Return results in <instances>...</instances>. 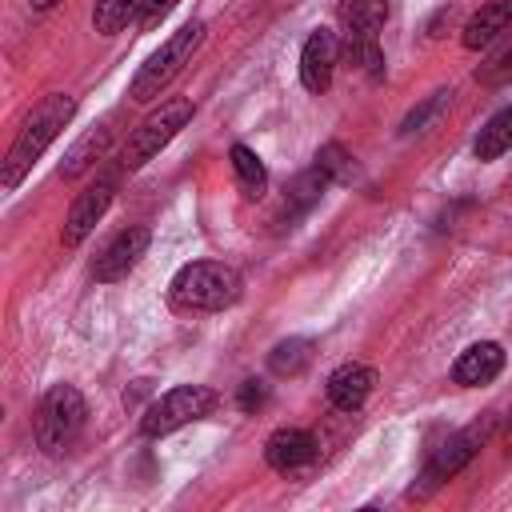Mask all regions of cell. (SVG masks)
Returning a JSON list of instances; mask_svg holds the SVG:
<instances>
[{
  "mask_svg": "<svg viewBox=\"0 0 512 512\" xmlns=\"http://www.w3.org/2000/svg\"><path fill=\"white\" fill-rule=\"evenodd\" d=\"M344 52H348V60H352V64H360L372 80H380V76H384V52H380L376 36H348V40H344Z\"/></svg>",
  "mask_w": 512,
  "mask_h": 512,
  "instance_id": "obj_22",
  "label": "cell"
},
{
  "mask_svg": "<svg viewBox=\"0 0 512 512\" xmlns=\"http://www.w3.org/2000/svg\"><path fill=\"white\" fill-rule=\"evenodd\" d=\"M508 148H512V108H500V112L476 132L472 152H476V160H496V156H504Z\"/></svg>",
  "mask_w": 512,
  "mask_h": 512,
  "instance_id": "obj_18",
  "label": "cell"
},
{
  "mask_svg": "<svg viewBox=\"0 0 512 512\" xmlns=\"http://www.w3.org/2000/svg\"><path fill=\"white\" fill-rule=\"evenodd\" d=\"M72 112H76V100H72L68 92H48V96L24 116L16 140H12L8 156H4V168H0L4 192L20 188V180L32 172V164H36V160L48 152V144L64 132V124L72 120Z\"/></svg>",
  "mask_w": 512,
  "mask_h": 512,
  "instance_id": "obj_1",
  "label": "cell"
},
{
  "mask_svg": "<svg viewBox=\"0 0 512 512\" xmlns=\"http://www.w3.org/2000/svg\"><path fill=\"white\" fill-rule=\"evenodd\" d=\"M384 16H388V0H344L340 4V20L348 36H376L384 28Z\"/></svg>",
  "mask_w": 512,
  "mask_h": 512,
  "instance_id": "obj_17",
  "label": "cell"
},
{
  "mask_svg": "<svg viewBox=\"0 0 512 512\" xmlns=\"http://www.w3.org/2000/svg\"><path fill=\"white\" fill-rule=\"evenodd\" d=\"M220 404V396L204 384H180V388H168L140 420V432L144 436H168L192 420H204L212 408Z\"/></svg>",
  "mask_w": 512,
  "mask_h": 512,
  "instance_id": "obj_6",
  "label": "cell"
},
{
  "mask_svg": "<svg viewBox=\"0 0 512 512\" xmlns=\"http://www.w3.org/2000/svg\"><path fill=\"white\" fill-rule=\"evenodd\" d=\"M448 100H452V88H436L432 96H424L408 116H404V124H400V136H412V132H420L428 120H436L444 108H448Z\"/></svg>",
  "mask_w": 512,
  "mask_h": 512,
  "instance_id": "obj_23",
  "label": "cell"
},
{
  "mask_svg": "<svg viewBox=\"0 0 512 512\" xmlns=\"http://www.w3.org/2000/svg\"><path fill=\"white\" fill-rule=\"evenodd\" d=\"M316 164L332 176V184H348V180L356 176V164H352V156H348L340 144H324V148L316 152Z\"/></svg>",
  "mask_w": 512,
  "mask_h": 512,
  "instance_id": "obj_24",
  "label": "cell"
},
{
  "mask_svg": "<svg viewBox=\"0 0 512 512\" xmlns=\"http://www.w3.org/2000/svg\"><path fill=\"white\" fill-rule=\"evenodd\" d=\"M140 4H144V0H96V8H92V28H96L100 36H116L128 20L140 16Z\"/></svg>",
  "mask_w": 512,
  "mask_h": 512,
  "instance_id": "obj_21",
  "label": "cell"
},
{
  "mask_svg": "<svg viewBox=\"0 0 512 512\" xmlns=\"http://www.w3.org/2000/svg\"><path fill=\"white\" fill-rule=\"evenodd\" d=\"M52 4H56V0H32V8H40V12H44V8H52Z\"/></svg>",
  "mask_w": 512,
  "mask_h": 512,
  "instance_id": "obj_29",
  "label": "cell"
},
{
  "mask_svg": "<svg viewBox=\"0 0 512 512\" xmlns=\"http://www.w3.org/2000/svg\"><path fill=\"white\" fill-rule=\"evenodd\" d=\"M84 420H88L84 396L72 384H52L36 408V444L48 456H60L76 444V436L84 432Z\"/></svg>",
  "mask_w": 512,
  "mask_h": 512,
  "instance_id": "obj_4",
  "label": "cell"
},
{
  "mask_svg": "<svg viewBox=\"0 0 512 512\" xmlns=\"http://www.w3.org/2000/svg\"><path fill=\"white\" fill-rule=\"evenodd\" d=\"M504 372V348L496 340H480V344H468L456 364H452V380L460 388H480L488 380H496Z\"/></svg>",
  "mask_w": 512,
  "mask_h": 512,
  "instance_id": "obj_11",
  "label": "cell"
},
{
  "mask_svg": "<svg viewBox=\"0 0 512 512\" xmlns=\"http://www.w3.org/2000/svg\"><path fill=\"white\" fill-rule=\"evenodd\" d=\"M108 140H112V124L104 120V124H96V128H88L68 152H64V160H60V176H68V180H76L80 172H88L104 152H108Z\"/></svg>",
  "mask_w": 512,
  "mask_h": 512,
  "instance_id": "obj_15",
  "label": "cell"
},
{
  "mask_svg": "<svg viewBox=\"0 0 512 512\" xmlns=\"http://www.w3.org/2000/svg\"><path fill=\"white\" fill-rule=\"evenodd\" d=\"M244 292V280L232 264H220V260H192L184 264L172 284H168V296L176 308L184 312H220V308H232Z\"/></svg>",
  "mask_w": 512,
  "mask_h": 512,
  "instance_id": "obj_2",
  "label": "cell"
},
{
  "mask_svg": "<svg viewBox=\"0 0 512 512\" xmlns=\"http://www.w3.org/2000/svg\"><path fill=\"white\" fill-rule=\"evenodd\" d=\"M176 4H180V0H144V4H140V24H144V28H152V24H156V20H164Z\"/></svg>",
  "mask_w": 512,
  "mask_h": 512,
  "instance_id": "obj_27",
  "label": "cell"
},
{
  "mask_svg": "<svg viewBox=\"0 0 512 512\" xmlns=\"http://www.w3.org/2000/svg\"><path fill=\"white\" fill-rule=\"evenodd\" d=\"M316 344L312 340H304V336H288V340H280L272 352H268V368L276 372V376H300L308 364H312V352Z\"/></svg>",
  "mask_w": 512,
  "mask_h": 512,
  "instance_id": "obj_20",
  "label": "cell"
},
{
  "mask_svg": "<svg viewBox=\"0 0 512 512\" xmlns=\"http://www.w3.org/2000/svg\"><path fill=\"white\" fill-rule=\"evenodd\" d=\"M112 196H116V176H96L84 192H76V200H72V208H68V216H64V232H60V240H64L68 248L84 244V240L92 236V228L104 220Z\"/></svg>",
  "mask_w": 512,
  "mask_h": 512,
  "instance_id": "obj_8",
  "label": "cell"
},
{
  "mask_svg": "<svg viewBox=\"0 0 512 512\" xmlns=\"http://www.w3.org/2000/svg\"><path fill=\"white\" fill-rule=\"evenodd\" d=\"M148 252V228H124V232H116L108 244H104V252L92 260V276L100 280V284H112V280H124L136 264H140V256Z\"/></svg>",
  "mask_w": 512,
  "mask_h": 512,
  "instance_id": "obj_9",
  "label": "cell"
},
{
  "mask_svg": "<svg viewBox=\"0 0 512 512\" xmlns=\"http://www.w3.org/2000/svg\"><path fill=\"white\" fill-rule=\"evenodd\" d=\"M328 400L340 408V412H356L368 396H372V388H376V372L368 368V364H356V360H348V364H340L332 376H328Z\"/></svg>",
  "mask_w": 512,
  "mask_h": 512,
  "instance_id": "obj_12",
  "label": "cell"
},
{
  "mask_svg": "<svg viewBox=\"0 0 512 512\" xmlns=\"http://www.w3.org/2000/svg\"><path fill=\"white\" fill-rule=\"evenodd\" d=\"M332 184V176L320 168V164H312V168H304L292 184H288V196H284V216L288 220H296V216H304L320 196H324V188Z\"/></svg>",
  "mask_w": 512,
  "mask_h": 512,
  "instance_id": "obj_16",
  "label": "cell"
},
{
  "mask_svg": "<svg viewBox=\"0 0 512 512\" xmlns=\"http://www.w3.org/2000/svg\"><path fill=\"white\" fill-rule=\"evenodd\" d=\"M204 20H188V24H180L140 68H136V76H132V84H128V96L132 100H156L180 72H184V64H192V56H196V48L204 44Z\"/></svg>",
  "mask_w": 512,
  "mask_h": 512,
  "instance_id": "obj_3",
  "label": "cell"
},
{
  "mask_svg": "<svg viewBox=\"0 0 512 512\" xmlns=\"http://www.w3.org/2000/svg\"><path fill=\"white\" fill-rule=\"evenodd\" d=\"M488 432H492V416H484V420H476V424H468V428H460L456 436H448L440 448H432V456H428V464H424V488H436V484H444V480H452L480 448H484V440H488Z\"/></svg>",
  "mask_w": 512,
  "mask_h": 512,
  "instance_id": "obj_7",
  "label": "cell"
},
{
  "mask_svg": "<svg viewBox=\"0 0 512 512\" xmlns=\"http://www.w3.org/2000/svg\"><path fill=\"white\" fill-rule=\"evenodd\" d=\"M232 172H236V180H240V192L248 196V200H256V196H264V188H268V172H264V160L248 148V144H232Z\"/></svg>",
  "mask_w": 512,
  "mask_h": 512,
  "instance_id": "obj_19",
  "label": "cell"
},
{
  "mask_svg": "<svg viewBox=\"0 0 512 512\" xmlns=\"http://www.w3.org/2000/svg\"><path fill=\"white\" fill-rule=\"evenodd\" d=\"M188 120H192V100H188V96L160 100V108H152V112L132 128V136H128V144H124L120 164H124L128 172L144 168L160 148H168V144H172V136H176Z\"/></svg>",
  "mask_w": 512,
  "mask_h": 512,
  "instance_id": "obj_5",
  "label": "cell"
},
{
  "mask_svg": "<svg viewBox=\"0 0 512 512\" xmlns=\"http://www.w3.org/2000/svg\"><path fill=\"white\" fill-rule=\"evenodd\" d=\"M504 444H508V456H512V420H508V432H504Z\"/></svg>",
  "mask_w": 512,
  "mask_h": 512,
  "instance_id": "obj_28",
  "label": "cell"
},
{
  "mask_svg": "<svg viewBox=\"0 0 512 512\" xmlns=\"http://www.w3.org/2000/svg\"><path fill=\"white\" fill-rule=\"evenodd\" d=\"M236 404H240V412H256V408H264V404H268V384H264V380H244Z\"/></svg>",
  "mask_w": 512,
  "mask_h": 512,
  "instance_id": "obj_26",
  "label": "cell"
},
{
  "mask_svg": "<svg viewBox=\"0 0 512 512\" xmlns=\"http://www.w3.org/2000/svg\"><path fill=\"white\" fill-rule=\"evenodd\" d=\"M476 76H480V84H492V88H496V84H508V80H512V40H508Z\"/></svg>",
  "mask_w": 512,
  "mask_h": 512,
  "instance_id": "obj_25",
  "label": "cell"
},
{
  "mask_svg": "<svg viewBox=\"0 0 512 512\" xmlns=\"http://www.w3.org/2000/svg\"><path fill=\"white\" fill-rule=\"evenodd\" d=\"M512 28V0H488V4H480V12H472V20L464 24V48H484V44H492L500 32H508Z\"/></svg>",
  "mask_w": 512,
  "mask_h": 512,
  "instance_id": "obj_14",
  "label": "cell"
},
{
  "mask_svg": "<svg viewBox=\"0 0 512 512\" xmlns=\"http://www.w3.org/2000/svg\"><path fill=\"white\" fill-rule=\"evenodd\" d=\"M336 36L328 32V28H316L308 40H304V48H300V84L312 92V96H320V92H328V84H332V72H336Z\"/></svg>",
  "mask_w": 512,
  "mask_h": 512,
  "instance_id": "obj_10",
  "label": "cell"
},
{
  "mask_svg": "<svg viewBox=\"0 0 512 512\" xmlns=\"http://www.w3.org/2000/svg\"><path fill=\"white\" fill-rule=\"evenodd\" d=\"M316 456V440L312 432L304 428H276L268 440H264V460L276 468V472H296L300 464H308Z\"/></svg>",
  "mask_w": 512,
  "mask_h": 512,
  "instance_id": "obj_13",
  "label": "cell"
}]
</instances>
